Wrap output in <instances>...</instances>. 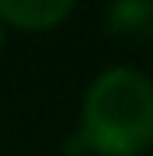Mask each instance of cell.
Masks as SVG:
<instances>
[{"mask_svg":"<svg viewBox=\"0 0 153 156\" xmlns=\"http://www.w3.org/2000/svg\"><path fill=\"white\" fill-rule=\"evenodd\" d=\"M104 31L125 45L150 42L153 38V0H111L104 11Z\"/></svg>","mask_w":153,"mask_h":156,"instance_id":"7a4b0ae2","label":"cell"},{"mask_svg":"<svg viewBox=\"0 0 153 156\" xmlns=\"http://www.w3.org/2000/svg\"><path fill=\"white\" fill-rule=\"evenodd\" d=\"M80 139L97 156H139L153 146V83L115 66L91 83L80 108Z\"/></svg>","mask_w":153,"mask_h":156,"instance_id":"6da1fadb","label":"cell"},{"mask_svg":"<svg viewBox=\"0 0 153 156\" xmlns=\"http://www.w3.org/2000/svg\"><path fill=\"white\" fill-rule=\"evenodd\" d=\"M77 0H0V21L24 31H46L73 11Z\"/></svg>","mask_w":153,"mask_h":156,"instance_id":"3957f363","label":"cell"},{"mask_svg":"<svg viewBox=\"0 0 153 156\" xmlns=\"http://www.w3.org/2000/svg\"><path fill=\"white\" fill-rule=\"evenodd\" d=\"M0 45H4V28H0Z\"/></svg>","mask_w":153,"mask_h":156,"instance_id":"277c9868","label":"cell"}]
</instances>
